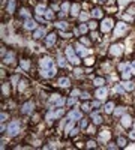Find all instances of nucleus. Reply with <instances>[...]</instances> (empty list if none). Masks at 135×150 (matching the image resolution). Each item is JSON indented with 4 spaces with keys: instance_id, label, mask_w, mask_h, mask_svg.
<instances>
[{
    "instance_id": "nucleus-34",
    "label": "nucleus",
    "mask_w": 135,
    "mask_h": 150,
    "mask_svg": "<svg viewBox=\"0 0 135 150\" xmlns=\"http://www.w3.org/2000/svg\"><path fill=\"white\" fill-rule=\"evenodd\" d=\"M120 78L125 80V81H126V80H131V78H132V71H123V72L120 74Z\"/></svg>"
},
{
    "instance_id": "nucleus-19",
    "label": "nucleus",
    "mask_w": 135,
    "mask_h": 150,
    "mask_svg": "<svg viewBox=\"0 0 135 150\" xmlns=\"http://www.w3.org/2000/svg\"><path fill=\"white\" fill-rule=\"evenodd\" d=\"M102 116L99 114L98 111H95V112H92V123L93 125H96V126H99V125H102Z\"/></svg>"
},
{
    "instance_id": "nucleus-25",
    "label": "nucleus",
    "mask_w": 135,
    "mask_h": 150,
    "mask_svg": "<svg viewBox=\"0 0 135 150\" xmlns=\"http://www.w3.org/2000/svg\"><path fill=\"white\" fill-rule=\"evenodd\" d=\"M75 51L78 53V56H80V57H81V56H87V51H86V47H84V45H81V42L75 45Z\"/></svg>"
},
{
    "instance_id": "nucleus-35",
    "label": "nucleus",
    "mask_w": 135,
    "mask_h": 150,
    "mask_svg": "<svg viewBox=\"0 0 135 150\" xmlns=\"http://www.w3.org/2000/svg\"><path fill=\"white\" fill-rule=\"evenodd\" d=\"M6 11L9 12V14H14V11H15V0H9L8 2V8Z\"/></svg>"
},
{
    "instance_id": "nucleus-16",
    "label": "nucleus",
    "mask_w": 135,
    "mask_h": 150,
    "mask_svg": "<svg viewBox=\"0 0 135 150\" xmlns=\"http://www.w3.org/2000/svg\"><path fill=\"white\" fill-rule=\"evenodd\" d=\"M122 87L125 89V92H132V90H135V81L126 80V81L122 83Z\"/></svg>"
},
{
    "instance_id": "nucleus-41",
    "label": "nucleus",
    "mask_w": 135,
    "mask_h": 150,
    "mask_svg": "<svg viewBox=\"0 0 135 150\" xmlns=\"http://www.w3.org/2000/svg\"><path fill=\"white\" fill-rule=\"evenodd\" d=\"M20 17L29 18V17H30V14H29V9H26V8H21V9H20Z\"/></svg>"
},
{
    "instance_id": "nucleus-51",
    "label": "nucleus",
    "mask_w": 135,
    "mask_h": 150,
    "mask_svg": "<svg viewBox=\"0 0 135 150\" xmlns=\"http://www.w3.org/2000/svg\"><path fill=\"white\" fill-rule=\"evenodd\" d=\"M59 35L62 36V38H65V39H68V38H71V36H72V33H68L66 30H65V32H59Z\"/></svg>"
},
{
    "instance_id": "nucleus-28",
    "label": "nucleus",
    "mask_w": 135,
    "mask_h": 150,
    "mask_svg": "<svg viewBox=\"0 0 135 150\" xmlns=\"http://www.w3.org/2000/svg\"><path fill=\"white\" fill-rule=\"evenodd\" d=\"M116 143H117L119 147H126V146H128V138H126V137H122V135H120V137H117V141H116Z\"/></svg>"
},
{
    "instance_id": "nucleus-10",
    "label": "nucleus",
    "mask_w": 135,
    "mask_h": 150,
    "mask_svg": "<svg viewBox=\"0 0 135 150\" xmlns=\"http://www.w3.org/2000/svg\"><path fill=\"white\" fill-rule=\"evenodd\" d=\"M108 96V90H107V87H98V90L95 92V98L96 99H99V101H104V99H107Z\"/></svg>"
},
{
    "instance_id": "nucleus-47",
    "label": "nucleus",
    "mask_w": 135,
    "mask_h": 150,
    "mask_svg": "<svg viewBox=\"0 0 135 150\" xmlns=\"http://www.w3.org/2000/svg\"><path fill=\"white\" fill-rule=\"evenodd\" d=\"M90 18V15L87 14V12H81V14H80V20L81 21H87Z\"/></svg>"
},
{
    "instance_id": "nucleus-2",
    "label": "nucleus",
    "mask_w": 135,
    "mask_h": 150,
    "mask_svg": "<svg viewBox=\"0 0 135 150\" xmlns=\"http://www.w3.org/2000/svg\"><path fill=\"white\" fill-rule=\"evenodd\" d=\"M114 20L111 18V17H107V18H104L102 20V23L99 24V30H101V33L102 35H107V33H110L113 29H114Z\"/></svg>"
},
{
    "instance_id": "nucleus-31",
    "label": "nucleus",
    "mask_w": 135,
    "mask_h": 150,
    "mask_svg": "<svg viewBox=\"0 0 135 150\" xmlns=\"http://www.w3.org/2000/svg\"><path fill=\"white\" fill-rule=\"evenodd\" d=\"M89 32H90V29H89V24H87V23H81V24H80V33L84 36L86 33H89Z\"/></svg>"
},
{
    "instance_id": "nucleus-48",
    "label": "nucleus",
    "mask_w": 135,
    "mask_h": 150,
    "mask_svg": "<svg viewBox=\"0 0 135 150\" xmlns=\"http://www.w3.org/2000/svg\"><path fill=\"white\" fill-rule=\"evenodd\" d=\"M45 18H47V20H53V18H54V14H53V11L47 9V12H45Z\"/></svg>"
},
{
    "instance_id": "nucleus-45",
    "label": "nucleus",
    "mask_w": 135,
    "mask_h": 150,
    "mask_svg": "<svg viewBox=\"0 0 135 150\" xmlns=\"http://www.w3.org/2000/svg\"><path fill=\"white\" fill-rule=\"evenodd\" d=\"M65 60H68V59H65V57H59V59H57V63H59V66L65 68V66H66V62H65Z\"/></svg>"
},
{
    "instance_id": "nucleus-23",
    "label": "nucleus",
    "mask_w": 135,
    "mask_h": 150,
    "mask_svg": "<svg viewBox=\"0 0 135 150\" xmlns=\"http://www.w3.org/2000/svg\"><path fill=\"white\" fill-rule=\"evenodd\" d=\"M99 138L102 141H110V138H111V132H110L108 129H104L99 132Z\"/></svg>"
},
{
    "instance_id": "nucleus-43",
    "label": "nucleus",
    "mask_w": 135,
    "mask_h": 150,
    "mask_svg": "<svg viewBox=\"0 0 135 150\" xmlns=\"http://www.w3.org/2000/svg\"><path fill=\"white\" fill-rule=\"evenodd\" d=\"M80 96H81L83 101H89V99L92 98V95H90L89 92H81V95H80Z\"/></svg>"
},
{
    "instance_id": "nucleus-27",
    "label": "nucleus",
    "mask_w": 135,
    "mask_h": 150,
    "mask_svg": "<svg viewBox=\"0 0 135 150\" xmlns=\"http://www.w3.org/2000/svg\"><path fill=\"white\" fill-rule=\"evenodd\" d=\"M27 84H29V81H27L26 78H21L20 83H18V92L21 93V92L26 90V89H27Z\"/></svg>"
},
{
    "instance_id": "nucleus-30",
    "label": "nucleus",
    "mask_w": 135,
    "mask_h": 150,
    "mask_svg": "<svg viewBox=\"0 0 135 150\" xmlns=\"http://www.w3.org/2000/svg\"><path fill=\"white\" fill-rule=\"evenodd\" d=\"M20 66H21L23 69L29 71V69H30V60H29V59H21V60H20Z\"/></svg>"
},
{
    "instance_id": "nucleus-9",
    "label": "nucleus",
    "mask_w": 135,
    "mask_h": 150,
    "mask_svg": "<svg viewBox=\"0 0 135 150\" xmlns=\"http://www.w3.org/2000/svg\"><path fill=\"white\" fill-rule=\"evenodd\" d=\"M39 66H41V71L44 69H51L53 68V60L51 57H42L39 60Z\"/></svg>"
},
{
    "instance_id": "nucleus-24",
    "label": "nucleus",
    "mask_w": 135,
    "mask_h": 150,
    "mask_svg": "<svg viewBox=\"0 0 135 150\" xmlns=\"http://www.w3.org/2000/svg\"><path fill=\"white\" fill-rule=\"evenodd\" d=\"M81 117H83V111L74 110L72 112H69V119H71V120H80Z\"/></svg>"
},
{
    "instance_id": "nucleus-12",
    "label": "nucleus",
    "mask_w": 135,
    "mask_h": 150,
    "mask_svg": "<svg viewBox=\"0 0 135 150\" xmlns=\"http://www.w3.org/2000/svg\"><path fill=\"white\" fill-rule=\"evenodd\" d=\"M56 41H57V33L56 32H50L47 35V38H45V45L47 47H53L56 44Z\"/></svg>"
},
{
    "instance_id": "nucleus-18",
    "label": "nucleus",
    "mask_w": 135,
    "mask_h": 150,
    "mask_svg": "<svg viewBox=\"0 0 135 150\" xmlns=\"http://www.w3.org/2000/svg\"><path fill=\"white\" fill-rule=\"evenodd\" d=\"M116 110V102L114 101H108L104 107V112H107V114H113Z\"/></svg>"
},
{
    "instance_id": "nucleus-54",
    "label": "nucleus",
    "mask_w": 135,
    "mask_h": 150,
    "mask_svg": "<svg viewBox=\"0 0 135 150\" xmlns=\"http://www.w3.org/2000/svg\"><path fill=\"white\" fill-rule=\"evenodd\" d=\"M107 149H119V146H117V144H113V143H110V144H107Z\"/></svg>"
},
{
    "instance_id": "nucleus-8",
    "label": "nucleus",
    "mask_w": 135,
    "mask_h": 150,
    "mask_svg": "<svg viewBox=\"0 0 135 150\" xmlns=\"http://www.w3.org/2000/svg\"><path fill=\"white\" fill-rule=\"evenodd\" d=\"M65 102L66 101L60 95H53V98L48 101V105H50V107H59V105H63Z\"/></svg>"
},
{
    "instance_id": "nucleus-37",
    "label": "nucleus",
    "mask_w": 135,
    "mask_h": 150,
    "mask_svg": "<svg viewBox=\"0 0 135 150\" xmlns=\"http://www.w3.org/2000/svg\"><path fill=\"white\" fill-rule=\"evenodd\" d=\"M95 62H96V60H95V57H86L83 63H84L86 66H93V65H95Z\"/></svg>"
},
{
    "instance_id": "nucleus-14",
    "label": "nucleus",
    "mask_w": 135,
    "mask_h": 150,
    "mask_svg": "<svg viewBox=\"0 0 135 150\" xmlns=\"http://www.w3.org/2000/svg\"><path fill=\"white\" fill-rule=\"evenodd\" d=\"M65 114V110H62V108H57V110H54V111H51L50 114H47V119L48 120H53V119H59V117H62Z\"/></svg>"
},
{
    "instance_id": "nucleus-15",
    "label": "nucleus",
    "mask_w": 135,
    "mask_h": 150,
    "mask_svg": "<svg viewBox=\"0 0 135 150\" xmlns=\"http://www.w3.org/2000/svg\"><path fill=\"white\" fill-rule=\"evenodd\" d=\"M15 62V51H8V54L3 56V63L5 65H12Z\"/></svg>"
},
{
    "instance_id": "nucleus-7",
    "label": "nucleus",
    "mask_w": 135,
    "mask_h": 150,
    "mask_svg": "<svg viewBox=\"0 0 135 150\" xmlns=\"http://www.w3.org/2000/svg\"><path fill=\"white\" fill-rule=\"evenodd\" d=\"M120 125H122L125 129H131V126L134 125L132 116H131V114H123V116L120 117Z\"/></svg>"
},
{
    "instance_id": "nucleus-17",
    "label": "nucleus",
    "mask_w": 135,
    "mask_h": 150,
    "mask_svg": "<svg viewBox=\"0 0 135 150\" xmlns=\"http://www.w3.org/2000/svg\"><path fill=\"white\" fill-rule=\"evenodd\" d=\"M56 29H59V32H65V30H69L71 29V24H68L63 20H60V21L56 23Z\"/></svg>"
},
{
    "instance_id": "nucleus-6",
    "label": "nucleus",
    "mask_w": 135,
    "mask_h": 150,
    "mask_svg": "<svg viewBox=\"0 0 135 150\" xmlns=\"http://www.w3.org/2000/svg\"><path fill=\"white\" fill-rule=\"evenodd\" d=\"M33 110H35V102H33V101H27V102H24L23 107H21V114H23V116L32 114Z\"/></svg>"
},
{
    "instance_id": "nucleus-44",
    "label": "nucleus",
    "mask_w": 135,
    "mask_h": 150,
    "mask_svg": "<svg viewBox=\"0 0 135 150\" xmlns=\"http://www.w3.org/2000/svg\"><path fill=\"white\" fill-rule=\"evenodd\" d=\"M80 42H81L83 45H86V47H92V42L87 39V38H84V36H83L81 39H80Z\"/></svg>"
},
{
    "instance_id": "nucleus-21",
    "label": "nucleus",
    "mask_w": 135,
    "mask_h": 150,
    "mask_svg": "<svg viewBox=\"0 0 135 150\" xmlns=\"http://www.w3.org/2000/svg\"><path fill=\"white\" fill-rule=\"evenodd\" d=\"M44 35H47V29L45 27H38L36 30H33V38L35 39H39V38H42Z\"/></svg>"
},
{
    "instance_id": "nucleus-39",
    "label": "nucleus",
    "mask_w": 135,
    "mask_h": 150,
    "mask_svg": "<svg viewBox=\"0 0 135 150\" xmlns=\"http://www.w3.org/2000/svg\"><path fill=\"white\" fill-rule=\"evenodd\" d=\"M80 128H81V129H87V128H89V120L81 117V119H80Z\"/></svg>"
},
{
    "instance_id": "nucleus-20",
    "label": "nucleus",
    "mask_w": 135,
    "mask_h": 150,
    "mask_svg": "<svg viewBox=\"0 0 135 150\" xmlns=\"http://www.w3.org/2000/svg\"><path fill=\"white\" fill-rule=\"evenodd\" d=\"M24 29H27V30H36V29H38V26H36V21L32 20V18H27L26 23H24Z\"/></svg>"
},
{
    "instance_id": "nucleus-26",
    "label": "nucleus",
    "mask_w": 135,
    "mask_h": 150,
    "mask_svg": "<svg viewBox=\"0 0 135 150\" xmlns=\"http://www.w3.org/2000/svg\"><path fill=\"white\" fill-rule=\"evenodd\" d=\"M104 84H107V81H105L104 77H95V78H93V86H96V87H102Z\"/></svg>"
},
{
    "instance_id": "nucleus-29",
    "label": "nucleus",
    "mask_w": 135,
    "mask_h": 150,
    "mask_svg": "<svg viewBox=\"0 0 135 150\" xmlns=\"http://www.w3.org/2000/svg\"><path fill=\"white\" fill-rule=\"evenodd\" d=\"M71 2H65L63 5H62V8H60V11H62V15H66L68 12H71Z\"/></svg>"
},
{
    "instance_id": "nucleus-11",
    "label": "nucleus",
    "mask_w": 135,
    "mask_h": 150,
    "mask_svg": "<svg viewBox=\"0 0 135 150\" xmlns=\"http://www.w3.org/2000/svg\"><path fill=\"white\" fill-rule=\"evenodd\" d=\"M90 15H92L96 21H98V20H104V18H105V17H104V9H102V8H99V6H95V8L92 9V14H90Z\"/></svg>"
},
{
    "instance_id": "nucleus-1",
    "label": "nucleus",
    "mask_w": 135,
    "mask_h": 150,
    "mask_svg": "<svg viewBox=\"0 0 135 150\" xmlns=\"http://www.w3.org/2000/svg\"><path fill=\"white\" fill-rule=\"evenodd\" d=\"M65 54H66L68 62H69V63H72L74 66H80L81 65V59H80L78 53L75 51V48H74V47H66Z\"/></svg>"
},
{
    "instance_id": "nucleus-36",
    "label": "nucleus",
    "mask_w": 135,
    "mask_h": 150,
    "mask_svg": "<svg viewBox=\"0 0 135 150\" xmlns=\"http://www.w3.org/2000/svg\"><path fill=\"white\" fill-rule=\"evenodd\" d=\"M2 93H3V96H5V98H8V96L11 95L9 84H8V83H3V86H2Z\"/></svg>"
},
{
    "instance_id": "nucleus-42",
    "label": "nucleus",
    "mask_w": 135,
    "mask_h": 150,
    "mask_svg": "<svg viewBox=\"0 0 135 150\" xmlns=\"http://www.w3.org/2000/svg\"><path fill=\"white\" fill-rule=\"evenodd\" d=\"M87 24H89V29H90V30H96L98 27H99V24L96 23V20H95V21H89Z\"/></svg>"
},
{
    "instance_id": "nucleus-38",
    "label": "nucleus",
    "mask_w": 135,
    "mask_h": 150,
    "mask_svg": "<svg viewBox=\"0 0 135 150\" xmlns=\"http://www.w3.org/2000/svg\"><path fill=\"white\" fill-rule=\"evenodd\" d=\"M125 111H126L125 107H116V110H114L113 114H114V116H123V112H125Z\"/></svg>"
},
{
    "instance_id": "nucleus-13",
    "label": "nucleus",
    "mask_w": 135,
    "mask_h": 150,
    "mask_svg": "<svg viewBox=\"0 0 135 150\" xmlns=\"http://www.w3.org/2000/svg\"><path fill=\"white\" fill-rule=\"evenodd\" d=\"M80 14H81V5H80V3H72L69 15H71L72 18H77V17H80Z\"/></svg>"
},
{
    "instance_id": "nucleus-3",
    "label": "nucleus",
    "mask_w": 135,
    "mask_h": 150,
    "mask_svg": "<svg viewBox=\"0 0 135 150\" xmlns=\"http://www.w3.org/2000/svg\"><path fill=\"white\" fill-rule=\"evenodd\" d=\"M8 135L9 137H17L20 132H21V122L20 120H12L9 125H8Z\"/></svg>"
},
{
    "instance_id": "nucleus-53",
    "label": "nucleus",
    "mask_w": 135,
    "mask_h": 150,
    "mask_svg": "<svg viewBox=\"0 0 135 150\" xmlns=\"http://www.w3.org/2000/svg\"><path fill=\"white\" fill-rule=\"evenodd\" d=\"M87 131H89V134H95V132H96V125H93V126L87 128Z\"/></svg>"
},
{
    "instance_id": "nucleus-22",
    "label": "nucleus",
    "mask_w": 135,
    "mask_h": 150,
    "mask_svg": "<svg viewBox=\"0 0 135 150\" xmlns=\"http://www.w3.org/2000/svg\"><path fill=\"white\" fill-rule=\"evenodd\" d=\"M57 86H59V87H69V86H71V80H69L68 77H60V78L57 80Z\"/></svg>"
},
{
    "instance_id": "nucleus-55",
    "label": "nucleus",
    "mask_w": 135,
    "mask_h": 150,
    "mask_svg": "<svg viewBox=\"0 0 135 150\" xmlns=\"http://www.w3.org/2000/svg\"><path fill=\"white\" fill-rule=\"evenodd\" d=\"M128 137H129V138H131V140H135V131H131Z\"/></svg>"
},
{
    "instance_id": "nucleus-4",
    "label": "nucleus",
    "mask_w": 135,
    "mask_h": 150,
    "mask_svg": "<svg viewBox=\"0 0 135 150\" xmlns=\"http://www.w3.org/2000/svg\"><path fill=\"white\" fill-rule=\"evenodd\" d=\"M123 51H125L123 45L119 44V42L111 44V47H110V50H108V53H110L111 57H122V56H123Z\"/></svg>"
},
{
    "instance_id": "nucleus-52",
    "label": "nucleus",
    "mask_w": 135,
    "mask_h": 150,
    "mask_svg": "<svg viewBox=\"0 0 135 150\" xmlns=\"http://www.w3.org/2000/svg\"><path fill=\"white\" fill-rule=\"evenodd\" d=\"M8 117H9V114H8V112H2V117H0V119H2V122H6L8 120Z\"/></svg>"
},
{
    "instance_id": "nucleus-49",
    "label": "nucleus",
    "mask_w": 135,
    "mask_h": 150,
    "mask_svg": "<svg viewBox=\"0 0 135 150\" xmlns=\"http://www.w3.org/2000/svg\"><path fill=\"white\" fill-rule=\"evenodd\" d=\"M74 74H75L77 77H81V75H83V69H81L80 66H75V69H74Z\"/></svg>"
},
{
    "instance_id": "nucleus-32",
    "label": "nucleus",
    "mask_w": 135,
    "mask_h": 150,
    "mask_svg": "<svg viewBox=\"0 0 135 150\" xmlns=\"http://www.w3.org/2000/svg\"><path fill=\"white\" fill-rule=\"evenodd\" d=\"M92 105H93L92 102L84 101V102H83V105H81V111H84V112H90V110H92L90 107H92Z\"/></svg>"
},
{
    "instance_id": "nucleus-5",
    "label": "nucleus",
    "mask_w": 135,
    "mask_h": 150,
    "mask_svg": "<svg viewBox=\"0 0 135 150\" xmlns=\"http://www.w3.org/2000/svg\"><path fill=\"white\" fill-rule=\"evenodd\" d=\"M114 36L116 38H120V36H123L125 33H126V30H128V24L126 23H123V21H120V23H117L116 26H114Z\"/></svg>"
},
{
    "instance_id": "nucleus-40",
    "label": "nucleus",
    "mask_w": 135,
    "mask_h": 150,
    "mask_svg": "<svg viewBox=\"0 0 135 150\" xmlns=\"http://www.w3.org/2000/svg\"><path fill=\"white\" fill-rule=\"evenodd\" d=\"M66 104L71 107V105H75L77 104V96H74V95H71V98H68L66 99Z\"/></svg>"
},
{
    "instance_id": "nucleus-33",
    "label": "nucleus",
    "mask_w": 135,
    "mask_h": 150,
    "mask_svg": "<svg viewBox=\"0 0 135 150\" xmlns=\"http://www.w3.org/2000/svg\"><path fill=\"white\" fill-rule=\"evenodd\" d=\"M35 12L38 15H42V14H45V12H47V6L45 5H38V6L35 8Z\"/></svg>"
},
{
    "instance_id": "nucleus-46",
    "label": "nucleus",
    "mask_w": 135,
    "mask_h": 150,
    "mask_svg": "<svg viewBox=\"0 0 135 150\" xmlns=\"http://www.w3.org/2000/svg\"><path fill=\"white\" fill-rule=\"evenodd\" d=\"M86 147H87V149H93V147H95V149H96V147H98V144H96V141L89 140V141H87V144H86Z\"/></svg>"
},
{
    "instance_id": "nucleus-50",
    "label": "nucleus",
    "mask_w": 135,
    "mask_h": 150,
    "mask_svg": "<svg viewBox=\"0 0 135 150\" xmlns=\"http://www.w3.org/2000/svg\"><path fill=\"white\" fill-rule=\"evenodd\" d=\"M126 68H128V63H120V65L117 66V69H119L120 72H123V71H128Z\"/></svg>"
}]
</instances>
